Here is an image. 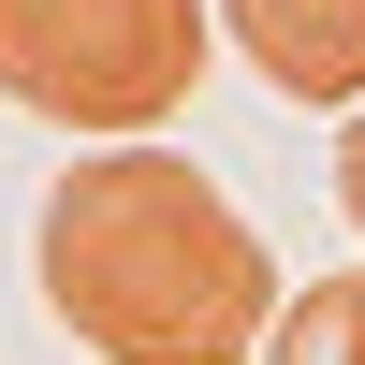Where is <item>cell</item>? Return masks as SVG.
I'll use <instances>...</instances> for the list:
<instances>
[{"instance_id": "6da1fadb", "label": "cell", "mask_w": 365, "mask_h": 365, "mask_svg": "<svg viewBox=\"0 0 365 365\" xmlns=\"http://www.w3.org/2000/svg\"><path fill=\"white\" fill-rule=\"evenodd\" d=\"M44 307L73 351L103 365H234L278 322V263L234 220L220 175H190L175 146H103L44 190Z\"/></svg>"}, {"instance_id": "7a4b0ae2", "label": "cell", "mask_w": 365, "mask_h": 365, "mask_svg": "<svg viewBox=\"0 0 365 365\" xmlns=\"http://www.w3.org/2000/svg\"><path fill=\"white\" fill-rule=\"evenodd\" d=\"M205 88V0H0V103L58 132H161Z\"/></svg>"}, {"instance_id": "3957f363", "label": "cell", "mask_w": 365, "mask_h": 365, "mask_svg": "<svg viewBox=\"0 0 365 365\" xmlns=\"http://www.w3.org/2000/svg\"><path fill=\"white\" fill-rule=\"evenodd\" d=\"M234 58L292 103H351L365 88V0H234Z\"/></svg>"}, {"instance_id": "5b68a950", "label": "cell", "mask_w": 365, "mask_h": 365, "mask_svg": "<svg viewBox=\"0 0 365 365\" xmlns=\"http://www.w3.org/2000/svg\"><path fill=\"white\" fill-rule=\"evenodd\" d=\"M336 205H351V234H365V117L336 132Z\"/></svg>"}, {"instance_id": "277c9868", "label": "cell", "mask_w": 365, "mask_h": 365, "mask_svg": "<svg viewBox=\"0 0 365 365\" xmlns=\"http://www.w3.org/2000/svg\"><path fill=\"white\" fill-rule=\"evenodd\" d=\"M263 365H365V278L278 292V322H263Z\"/></svg>"}]
</instances>
